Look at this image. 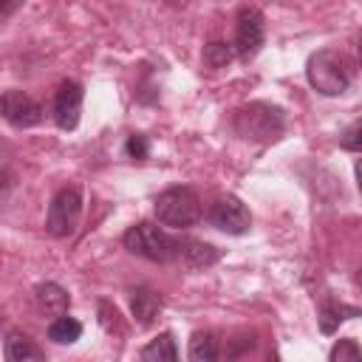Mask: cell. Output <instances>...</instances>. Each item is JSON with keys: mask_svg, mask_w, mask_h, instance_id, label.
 I'll return each mask as SVG.
<instances>
[{"mask_svg": "<svg viewBox=\"0 0 362 362\" xmlns=\"http://www.w3.org/2000/svg\"><path fill=\"white\" fill-rule=\"evenodd\" d=\"M232 127L240 139L246 141H260V144H269V141H277L286 130V116L277 105H269V102H249L243 107L235 110L232 116Z\"/></svg>", "mask_w": 362, "mask_h": 362, "instance_id": "obj_1", "label": "cell"}, {"mask_svg": "<svg viewBox=\"0 0 362 362\" xmlns=\"http://www.w3.org/2000/svg\"><path fill=\"white\" fill-rule=\"evenodd\" d=\"M122 243H124V249L130 255L153 260V263H170V260L181 257V246H184L181 238H173L170 232H164L161 226L147 223V221L130 226L122 235Z\"/></svg>", "mask_w": 362, "mask_h": 362, "instance_id": "obj_2", "label": "cell"}, {"mask_svg": "<svg viewBox=\"0 0 362 362\" xmlns=\"http://www.w3.org/2000/svg\"><path fill=\"white\" fill-rule=\"evenodd\" d=\"M305 76H308V85L322 96H339L351 85L348 59L334 48L314 51L305 62Z\"/></svg>", "mask_w": 362, "mask_h": 362, "instance_id": "obj_3", "label": "cell"}, {"mask_svg": "<svg viewBox=\"0 0 362 362\" xmlns=\"http://www.w3.org/2000/svg\"><path fill=\"white\" fill-rule=\"evenodd\" d=\"M156 218L170 229H189L201 218V198L192 187H170L156 198Z\"/></svg>", "mask_w": 362, "mask_h": 362, "instance_id": "obj_4", "label": "cell"}, {"mask_svg": "<svg viewBox=\"0 0 362 362\" xmlns=\"http://www.w3.org/2000/svg\"><path fill=\"white\" fill-rule=\"evenodd\" d=\"M79 215H82V189L79 187H62L48 204V218H45L48 235H54V238L74 235Z\"/></svg>", "mask_w": 362, "mask_h": 362, "instance_id": "obj_5", "label": "cell"}, {"mask_svg": "<svg viewBox=\"0 0 362 362\" xmlns=\"http://www.w3.org/2000/svg\"><path fill=\"white\" fill-rule=\"evenodd\" d=\"M263 40H266V17H263V11L252 8V6L240 8L238 20H235V42H232L238 57H243V59L255 57L260 51Z\"/></svg>", "mask_w": 362, "mask_h": 362, "instance_id": "obj_6", "label": "cell"}, {"mask_svg": "<svg viewBox=\"0 0 362 362\" xmlns=\"http://www.w3.org/2000/svg\"><path fill=\"white\" fill-rule=\"evenodd\" d=\"M209 223L226 235H246L252 226V215L246 209V204L238 195H223L212 204L209 209Z\"/></svg>", "mask_w": 362, "mask_h": 362, "instance_id": "obj_7", "label": "cell"}, {"mask_svg": "<svg viewBox=\"0 0 362 362\" xmlns=\"http://www.w3.org/2000/svg\"><path fill=\"white\" fill-rule=\"evenodd\" d=\"M0 110H3V119L14 127H34L42 122V107L37 99H31L28 93L23 90H3V99H0Z\"/></svg>", "mask_w": 362, "mask_h": 362, "instance_id": "obj_8", "label": "cell"}, {"mask_svg": "<svg viewBox=\"0 0 362 362\" xmlns=\"http://www.w3.org/2000/svg\"><path fill=\"white\" fill-rule=\"evenodd\" d=\"M82 99H85V90L74 79H65L57 88V93H54V122H57L59 130H74L79 124Z\"/></svg>", "mask_w": 362, "mask_h": 362, "instance_id": "obj_9", "label": "cell"}, {"mask_svg": "<svg viewBox=\"0 0 362 362\" xmlns=\"http://www.w3.org/2000/svg\"><path fill=\"white\" fill-rule=\"evenodd\" d=\"M130 311H133L139 325H150L158 317V311H161V297L153 288L139 286V288L130 291Z\"/></svg>", "mask_w": 362, "mask_h": 362, "instance_id": "obj_10", "label": "cell"}, {"mask_svg": "<svg viewBox=\"0 0 362 362\" xmlns=\"http://www.w3.org/2000/svg\"><path fill=\"white\" fill-rule=\"evenodd\" d=\"M3 356L8 362H28V359H45V354L34 345V339L23 331H8L3 342Z\"/></svg>", "mask_w": 362, "mask_h": 362, "instance_id": "obj_11", "label": "cell"}, {"mask_svg": "<svg viewBox=\"0 0 362 362\" xmlns=\"http://www.w3.org/2000/svg\"><path fill=\"white\" fill-rule=\"evenodd\" d=\"M37 303H40L42 311L59 317V314L68 311L71 297H68V291H65L59 283H40V286H37Z\"/></svg>", "mask_w": 362, "mask_h": 362, "instance_id": "obj_12", "label": "cell"}, {"mask_svg": "<svg viewBox=\"0 0 362 362\" xmlns=\"http://www.w3.org/2000/svg\"><path fill=\"white\" fill-rule=\"evenodd\" d=\"M181 260L189 263L192 269H206V266H212V263L221 260V252L212 243H204V240H184Z\"/></svg>", "mask_w": 362, "mask_h": 362, "instance_id": "obj_13", "label": "cell"}, {"mask_svg": "<svg viewBox=\"0 0 362 362\" xmlns=\"http://www.w3.org/2000/svg\"><path fill=\"white\" fill-rule=\"evenodd\" d=\"M351 317H362V308L354 305H342V303H322L320 305V331L322 334H334L339 328V322L351 320Z\"/></svg>", "mask_w": 362, "mask_h": 362, "instance_id": "obj_14", "label": "cell"}, {"mask_svg": "<svg viewBox=\"0 0 362 362\" xmlns=\"http://www.w3.org/2000/svg\"><path fill=\"white\" fill-rule=\"evenodd\" d=\"M139 356H141L144 362H175V359H178V348H175L173 334H170V331L158 334L156 339H150V342L141 348Z\"/></svg>", "mask_w": 362, "mask_h": 362, "instance_id": "obj_15", "label": "cell"}, {"mask_svg": "<svg viewBox=\"0 0 362 362\" xmlns=\"http://www.w3.org/2000/svg\"><path fill=\"white\" fill-rule=\"evenodd\" d=\"M79 337H82V322L68 317V314L54 317L51 325H48V339L57 342V345H74Z\"/></svg>", "mask_w": 362, "mask_h": 362, "instance_id": "obj_16", "label": "cell"}, {"mask_svg": "<svg viewBox=\"0 0 362 362\" xmlns=\"http://www.w3.org/2000/svg\"><path fill=\"white\" fill-rule=\"evenodd\" d=\"M221 356L218 351V339L209 331H195L189 339V359L192 362H215Z\"/></svg>", "mask_w": 362, "mask_h": 362, "instance_id": "obj_17", "label": "cell"}, {"mask_svg": "<svg viewBox=\"0 0 362 362\" xmlns=\"http://www.w3.org/2000/svg\"><path fill=\"white\" fill-rule=\"evenodd\" d=\"M235 54H238V51H235V45H232V42L212 40V42H206V45H204L201 59H204V65H206V68H223V65H229V62H232V57H235Z\"/></svg>", "mask_w": 362, "mask_h": 362, "instance_id": "obj_18", "label": "cell"}, {"mask_svg": "<svg viewBox=\"0 0 362 362\" xmlns=\"http://www.w3.org/2000/svg\"><path fill=\"white\" fill-rule=\"evenodd\" d=\"M339 147H342V150H351V153H362V119L351 122V124L342 130Z\"/></svg>", "mask_w": 362, "mask_h": 362, "instance_id": "obj_19", "label": "cell"}, {"mask_svg": "<svg viewBox=\"0 0 362 362\" xmlns=\"http://www.w3.org/2000/svg\"><path fill=\"white\" fill-rule=\"evenodd\" d=\"M331 362H345V359H362V348L354 342V339H339L331 354H328Z\"/></svg>", "mask_w": 362, "mask_h": 362, "instance_id": "obj_20", "label": "cell"}, {"mask_svg": "<svg viewBox=\"0 0 362 362\" xmlns=\"http://www.w3.org/2000/svg\"><path fill=\"white\" fill-rule=\"evenodd\" d=\"M124 150H127V156L130 158H147V153H150V141H147V136H141V133H133L130 139H127V144H124Z\"/></svg>", "mask_w": 362, "mask_h": 362, "instance_id": "obj_21", "label": "cell"}, {"mask_svg": "<svg viewBox=\"0 0 362 362\" xmlns=\"http://www.w3.org/2000/svg\"><path fill=\"white\" fill-rule=\"evenodd\" d=\"M20 6H23V0H0V17H11Z\"/></svg>", "mask_w": 362, "mask_h": 362, "instance_id": "obj_22", "label": "cell"}, {"mask_svg": "<svg viewBox=\"0 0 362 362\" xmlns=\"http://www.w3.org/2000/svg\"><path fill=\"white\" fill-rule=\"evenodd\" d=\"M354 175H356V187H359V195H362V158L354 164Z\"/></svg>", "mask_w": 362, "mask_h": 362, "instance_id": "obj_23", "label": "cell"}, {"mask_svg": "<svg viewBox=\"0 0 362 362\" xmlns=\"http://www.w3.org/2000/svg\"><path fill=\"white\" fill-rule=\"evenodd\" d=\"M356 57H359V68H362V37H359V45H356Z\"/></svg>", "mask_w": 362, "mask_h": 362, "instance_id": "obj_24", "label": "cell"}, {"mask_svg": "<svg viewBox=\"0 0 362 362\" xmlns=\"http://www.w3.org/2000/svg\"><path fill=\"white\" fill-rule=\"evenodd\" d=\"M359 283H362V269H359Z\"/></svg>", "mask_w": 362, "mask_h": 362, "instance_id": "obj_25", "label": "cell"}]
</instances>
